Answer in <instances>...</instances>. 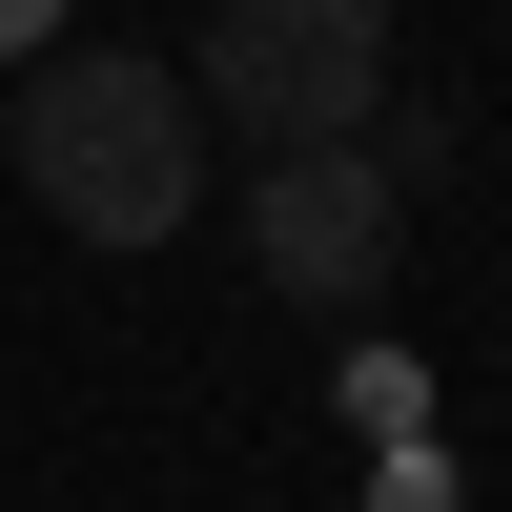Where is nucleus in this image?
<instances>
[{
  "instance_id": "obj_4",
  "label": "nucleus",
  "mask_w": 512,
  "mask_h": 512,
  "mask_svg": "<svg viewBox=\"0 0 512 512\" xmlns=\"http://www.w3.org/2000/svg\"><path fill=\"white\" fill-rule=\"evenodd\" d=\"M369 512H451V472H431V451L390 431V472H369Z\"/></svg>"
},
{
  "instance_id": "obj_2",
  "label": "nucleus",
  "mask_w": 512,
  "mask_h": 512,
  "mask_svg": "<svg viewBox=\"0 0 512 512\" xmlns=\"http://www.w3.org/2000/svg\"><path fill=\"white\" fill-rule=\"evenodd\" d=\"M185 103L226 123L246 164L267 144H349L390 103V0H205L185 21Z\"/></svg>"
},
{
  "instance_id": "obj_5",
  "label": "nucleus",
  "mask_w": 512,
  "mask_h": 512,
  "mask_svg": "<svg viewBox=\"0 0 512 512\" xmlns=\"http://www.w3.org/2000/svg\"><path fill=\"white\" fill-rule=\"evenodd\" d=\"M82 21V0H0V62H41V41H62Z\"/></svg>"
},
{
  "instance_id": "obj_3",
  "label": "nucleus",
  "mask_w": 512,
  "mask_h": 512,
  "mask_svg": "<svg viewBox=\"0 0 512 512\" xmlns=\"http://www.w3.org/2000/svg\"><path fill=\"white\" fill-rule=\"evenodd\" d=\"M390 246H410V185L369 164V123H349V144H267V164H246V267H267L287 308L369 328V308H390Z\"/></svg>"
},
{
  "instance_id": "obj_1",
  "label": "nucleus",
  "mask_w": 512,
  "mask_h": 512,
  "mask_svg": "<svg viewBox=\"0 0 512 512\" xmlns=\"http://www.w3.org/2000/svg\"><path fill=\"white\" fill-rule=\"evenodd\" d=\"M0 164L41 185L62 246H185L205 103H185V62H144V41H41V62L0 82Z\"/></svg>"
}]
</instances>
